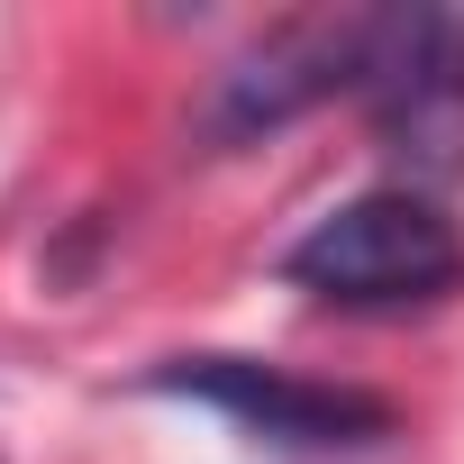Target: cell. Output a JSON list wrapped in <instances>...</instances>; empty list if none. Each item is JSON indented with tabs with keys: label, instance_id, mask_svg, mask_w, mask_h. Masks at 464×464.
<instances>
[{
	"label": "cell",
	"instance_id": "6da1fadb",
	"mask_svg": "<svg viewBox=\"0 0 464 464\" xmlns=\"http://www.w3.org/2000/svg\"><path fill=\"white\" fill-rule=\"evenodd\" d=\"M283 274L337 310H410L464 283V237L428 191H364L346 209H328L310 237H292Z\"/></svg>",
	"mask_w": 464,
	"mask_h": 464
},
{
	"label": "cell",
	"instance_id": "7a4b0ae2",
	"mask_svg": "<svg viewBox=\"0 0 464 464\" xmlns=\"http://www.w3.org/2000/svg\"><path fill=\"white\" fill-rule=\"evenodd\" d=\"M364 101L419 182L464 173V10H373Z\"/></svg>",
	"mask_w": 464,
	"mask_h": 464
},
{
	"label": "cell",
	"instance_id": "3957f363",
	"mask_svg": "<svg viewBox=\"0 0 464 464\" xmlns=\"http://www.w3.org/2000/svg\"><path fill=\"white\" fill-rule=\"evenodd\" d=\"M364 55H373V10L292 19V28H274L256 55H237V64L218 73L200 128H209L218 146H246V137H265V128H283V119H301V110H319V101H337V92H364Z\"/></svg>",
	"mask_w": 464,
	"mask_h": 464
},
{
	"label": "cell",
	"instance_id": "277c9868",
	"mask_svg": "<svg viewBox=\"0 0 464 464\" xmlns=\"http://www.w3.org/2000/svg\"><path fill=\"white\" fill-rule=\"evenodd\" d=\"M164 392H191L227 419H246L283 446H364L392 428V410L373 392H337V382H301L283 364H246V355H191V364H164L155 373Z\"/></svg>",
	"mask_w": 464,
	"mask_h": 464
}]
</instances>
